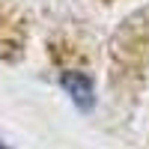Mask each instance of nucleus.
<instances>
[{"instance_id":"obj_1","label":"nucleus","mask_w":149,"mask_h":149,"mask_svg":"<svg viewBox=\"0 0 149 149\" xmlns=\"http://www.w3.org/2000/svg\"><path fill=\"white\" fill-rule=\"evenodd\" d=\"M110 60V84L122 95L140 93L149 72V6L131 12L116 27L107 48Z\"/></svg>"},{"instance_id":"obj_2","label":"nucleus","mask_w":149,"mask_h":149,"mask_svg":"<svg viewBox=\"0 0 149 149\" xmlns=\"http://www.w3.org/2000/svg\"><path fill=\"white\" fill-rule=\"evenodd\" d=\"M24 45H27V30H24L21 18L12 9L0 6V60H6V63L21 60Z\"/></svg>"},{"instance_id":"obj_3","label":"nucleus","mask_w":149,"mask_h":149,"mask_svg":"<svg viewBox=\"0 0 149 149\" xmlns=\"http://www.w3.org/2000/svg\"><path fill=\"white\" fill-rule=\"evenodd\" d=\"M60 86L66 90V95L72 98V104L81 113H90L95 107V84L90 78V72L81 69H63L60 72Z\"/></svg>"},{"instance_id":"obj_4","label":"nucleus","mask_w":149,"mask_h":149,"mask_svg":"<svg viewBox=\"0 0 149 149\" xmlns=\"http://www.w3.org/2000/svg\"><path fill=\"white\" fill-rule=\"evenodd\" d=\"M0 149H6V146H3V143H0Z\"/></svg>"}]
</instances>
